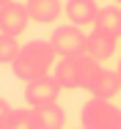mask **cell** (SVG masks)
Here are the masks:
<instances>
[{
	"mask_svg": "<svg viewBox=\"0 0 121 129\" xmlns=\"http://www.w3.org/2000/svg\"><path fill=\"white\" fill-rule=\"evenodd\" d=\"M80 126H85V129H121V110L110 99L91 96L80 110Z\"/></svg>",
	"mask_w": 121,
	"mask_h": 129,
	"instance_id": "obj_3",
	"label": "cell"
},
{
	"mask_svg": "<svg viewBox=\"0 0 121 129\" xmlns=\"http://www.w3.org/2000/svg\"><path fill=\"white\" fill-rule=\"evenodd\" d=\"M30 118H33L36 129H63V124H66V113L58 102L30 107Z\"/></svg>",
	"mask_w": 121,
	"mask_h": 129,
	"instance_id": "obj_7",
	"label": "cell"
},
{
	"mask_svg": "<svg viewBox=\"0 0 121 129\" xmlns=\"http://www.w3.org/2000/svg\"><path fill=\"white\" fill-rule=\"evenodd\" d=\"M11 113H14V110L8 107V102H3V99H0V129H6V126H8V118H11Z\"/></svg>",
	"mask_w": 121,
	"mask_h": 129,
	"instance_id": "obj_15",
	"label": "cell"
},
{
	"mask_svg": "<svg viewBox=\"0 0 121 129\" xmlns=\"http://www.w3.org/2000/svg\"><path fill=\"white\" fill-rule=\"evenodd\" d=\"M116 72H118V74H121V58H118V69H116Z\"/></svg>",
	"mask_w": 121,
	"mask_h": 129,
	"instance_id": "obj_16",
	"label": "cell"
},
{
	"mask_svg": "<svg viewBox=\"0 0 121 129\" xmlns=\"http://www.w3.org/2000/svg\"><path fill=\"white\" fill-rule=\"evenodd\" d=\"M99 66L102 63H96L91 55L77 52V55H69V58H61L52 74L61 82V88H66V91H88Z\"/></svg>",
	"mask_w": 121,
	"mask_h": 129,
	"instance_id": "obj_2",
	"label": "cell"
},
{
	"mask_svg": "<svg viewBox=\"0 0 121 129\" xmlns=\"http://www.w3.org/2000/svg\"><path fill=\"white\" fill-rule=\"evenodd\" d=\"M28 14L33 22L39 25H52L61 14H63V3L61 0H28Z\"/></svg>",
	"mask_w": 121,
	"mask_h": 129,
	"instance_id": "obj_11",
	"label": "cell"
},
{
	"mask_svg": "<svg viewBox=\"0 0 121 129\" xmlns=\"http://www.w3.org/2000/svg\"><path fill=\"white\" fill-rule=\"evenodd\" d=\"M52 50L58 58H69V55H77V52L85 50V33L80 30V25H61L58 30H52V39H50Z\"/></svg>",
	"mask_w": 121,
	"mask_h": 129,
	"instance_id": "obj_4",
	"label": "cell"
},
{
	"mask_svg": "<svg viewBox=\"0 0 121 129\" xmlns=\"http://www.w3.org/2000/svg\"><path fill=\"white\" fill-rule=\"evenodd\" d=\"M116 3H118V6H121V0H116Z\"/></svg>",
	"mask_w": 121,
	"mask_h": 129,
	"instance_id": "obj_18",
	"label": "cell"
},
{
	"mask_svg": "<svg viewBox=\"0 0 121 129\" xmlns=\"http://www.w3.org/2000/svg\"><path fill=\"white\" fill-rule=\"evenodd\" d=\"M6 129H36L33 126V118H30V107L28 110H14Z\"/></svg>",
	"mask_w": 121,
	"mask_h": 129,
	"instance_id": "obj_14",
	"label": "cell"
},
{
	"mask_svg": "<svg viewBox=\"0 0 121 129\" xmlns=\"http://www.w3.org/2000/svg\"><path fill=\"white\" fill-rule=\"evenodd\" d=\"M85 55H91L96 63H105V60H110L113 55H116V36H107V33H88L85 36Z\"/></svg>",
	"mask_w": 121,
	"mask_h": 129,
	"instance_id": "obj_9",
	"label": "cell"
},
{
	"mask_svg": "<svg viewBox=\"0 0 121 129\" xmlns=\"http://www.w3.org/2000/svg\"><path fill=\"white\" fill-rule=\"evenodd\" d=\"M3 3H11V0H0V6H3Z\"/></svg>",
	"mask_w": 121,
	"mask_h": 129,
	"instance_id": "obj_17",
	"label": "cell"
},
{
	"mask_svg": "<svg viewBox=\"0 0 121 129\" xmlns=\"http://www.w3.org/2000/svg\"><path fill=\"white\" fill-rule=\"evenodd\" d=\"M61 91L63 88L55 80V74H44V77H36L30 82H25V102L30 107H36V104H52V102H58Z\"/></svg>",
	"mask_w": 121,
	"mask_h": 129,
	"instance_id": "obj_5",
	"label": "cell"
},
{
	"mask_svg": "<svg viewBox=\"0 0 121 129\" xmlns=\"http://www.w3.org/2000/svg\"><path fill=\"white\" fill-rule=\"evenodd\" d=\"M63 14L69 17L72 25L88 27V25L96 22L99 3H96V0H66V3H63Z\"/></svg>",
	"mask_w": 121,
	"mask_h": 129,
	"instance_id": "obj_8",
	"label": "cell"
},
{
	"mask_svg": "<svg viewBox=\"0 0 121 129\" xmlns=\"http://www.w3.org/2000/svg\"><path fill=\"white\" fill-rule=\"evenodd\" d=\"M19 50H22V44L17 41V36L0 33V66H11L14 58L19 55Z\"/></svg>",
	"mask_w": 121,
	"mask_h": 129,
	"instance_id": "obj_13",
	"label": "cell"
},
{
	"mask_svg": "<svg viewBox=\"0 0 121 129\" xmlns=\"http://www.w3.org/2000/svg\"><path fill=\"white\" fill-rule=\"evenodd\" d=\"M80 129H85V126H80Z\"/></svg>",
	"mask_w": 121,
	"mask_h": 129,
	"instance_id": "obj_19",
	"label": "cell"
},
{
	"mask_svg": "<svg viewBox=\"0 0 121 129\" xmlns=\"http://www.w3.org/2000/svg\"><path fill=\"white\" fill-rule=\"evenodd\" d=\"M55 50L50 41H28L22 44L19 55L14 58L11 69H14V77L22 80V82H30L36 77H44L52 72V63H55Z\"/></svg>",
	"mask_w": 121,
	"mask_h": 129,
	"instance_id": "obj_1",
	"label": "cell"
},
{
	"mask_svg": "<svg viewBox=\"0 0 121 129\" xmlns=\"http://www.w3.org/2000/svg\"><path fill=\"white\" fill-rule=\"evenodd\" d=\"M118 91H121V74L99 66V72H96V77H94V82H91V88H88V93L91 96H99V99H113Z\"/></svg>",
	"mask_w": 121,
	"mask_h": 129,
	"instance_id": "obj_10",
	"label": "cell"
},
{
	"mask_svg": "<svg viewBox=\"0 0 121 129\" xmlns=\"http://www.w3.org/2000/svg\"><path fill=\"white\" fill-rule=\"evenodd\" d=\"M94 30L99 33H107V36H121V8L118 3L116 6H102L96 14V22H94Z\"/></svg>",
	"mask_w": 121,
	"mask_h": 129,
	"instance_id": "obj_12",
	"label": "cell"
},
{
	"mask_svg": "<svg viewBox=\"0 0 121 129\" xmlns=\"http://www.w3.org/2000/svg\"><path fill=\"white\" fill-rule=\"evenodd\" d=\"M28 22H30L28 6L17 3V0L0 6V33H6V36H22Z\"/></svg>",
	"mask_w": 121,
	"mask_h": 129,
	"instance_id": "obj_6",
	"label": "cell"
}]
</instances>
